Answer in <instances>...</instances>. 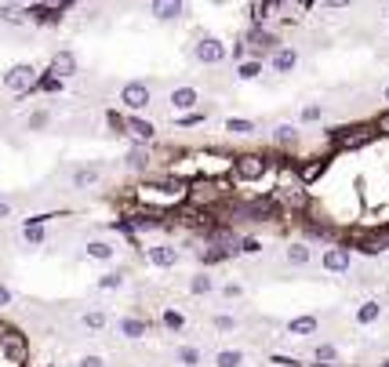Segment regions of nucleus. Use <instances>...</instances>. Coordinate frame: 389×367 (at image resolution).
Here are the masks:
<instances>
[{
	"instance_id": "obj_22",
	"label": "nucleus",
	"mask_w": 389,
	"mask_h": 367,
	"mask_svg": "<svg viewBox=\"0 0 389 367\" xmlns=\"http://www.w3.org/2000/svg\"><path fill=\"white\" fill-rule=\"evenodd\" d=\"M273 142H277V146H295V142H299V127L295 124H277Z\"/></svg>"
},
{
	"instance_id": "obj_39",
	"label": "nucleus",
	"mask_w": 389,
	"mask_h": 367,
	"mask_svg": "<svg viewBox=\"0 0 389 367\" xmlns=\"http://www.w3.org/2000/svg\"><path fill=\"white\" fill-rule=\"evenodd\" d=\"M95 179H99L95 171H77V174H73V186H91Z\"/></svg>"
},
{
	"instance_id": "obj_44",
	"label": "nucleus",
	"mask_w": 389,
	"mask_h": 367,
	"mask_svg": "<svg viewBox=\"0 0 389 367\" xmlns=\"http://www.w3.org/2000/svg\"><path fill=\"white\" fill-rule=\"evenodd\" d=\"M200 120H204L200 113H189V117H182V120H178V124H200Z\"/></svg>"
},
{
	"instance_id": "obj_11",
	"label": "nucleus",
	"mask_w": 389,
	"mask_h": 367,
	"mask_svg": "<svg viewBox=\"0 0 389 367\" xmlns=\"http://www.w3.org/2000/svg\"><path fill=\"white\" fill-rule=\"evenodd\" d=\"M386 313V306L379 298H367V302H360V306H356V324L360 327H367V324H379V316Z\"/></svg>"
},
{
	"instance_id": "obj_26",
	"label": "nucleus",
	"mask_w": 389,
	"mask_h": 367,
	"mask_svg": "<svg viewBox=\"0 0 389 367\" xmlns=\"http://www.w3.org/2000/svg\"><path fill=\"white\" fill-rule=\"evenodd\" d=\"M189 291H193V295H212V291H215V280L207 277V273H197V277L189 280Z\"/></svg>"
},
{
	"instance_id": "obj_41",
	"label": "nucleus",
	"mask_w": 389,
	"mask_h": 367,
	"mask_svg": "<svg viewBox=\"0 0 389 367\" xmlns=\"http://www.w3.org/2000/svg\"><path fill=\"white\" fill-rule=\"evenodd\" d=\"M77 367H106V357H99V353H91V357H84Z\"/></svg>"
},
{
	"instance_id": "obj_3",
	"label": "nucleus",
	"mask_w": 389,
	"mask_h": 367,
	"mask_svg": "<svg viewBox=\"0 0 389 367\" xmlns=\"http://www.w3.org/2000/svg\"><path fill=\"white\" fill-rule=\"evenodd\" d=\"M33 84H37V70L29 66V62H19V66H11V70L4 73V88L15 91V95H26Z\"/></svg>"
},
{
	"instance_id": "obj_37",
	"label": "nucleus",
	"mask_w": 389,
	"mask_h": 367,
	"mask_svg": "<svg viewBox=\"0 0 389 367\" xmlns=\"http://www.w3.org/2000/svg\"><path fill=\"white\" fill-rule=\"evenodd\" d=\"M0 19H4V22H15V26H19V22H22V11H19V8H0Z\"/></svg>"
},
{
	"instance_id": "obj_19",
	"label": "nucleus",
	"mask_w": 389,
	"mask_h": 367,
	"mask_svg": "<svg viewBox=\"0 0 389 367\" xmlns=\"http://www.w3.org/2000/svg\"><path fill=\"white\" fill-rule=\"evenodd\" d=\"M225 131L244 138V135H255V131H258V124H255V120H244V117H230V120H225Z\"/></svg>"
},
{
	"instance_id": "obj_15",
	"label": "nucleus",
	"mask_w": 389,
	"mask_h": 367,
	"mask_svg": "<svg viewBox=\"0 0 389 367\" xmlns=\"http://www.w3.org/2000/svg\"><path fill=\"white\" fill-rule=\"evenodd\" d=\"M117 331L124 334V339H142V334L150 331V324H145L142 316H124V320L117 324Z\"/></svg>"
},
{
	"instance_id": "obj_25",
	"label": "nucleus",
	"mask_w": 389,
	"mask_h": 367,
	"mask_svg": "<svg viewBox=\"0 0 389 367\" xmlns=\"http://www.w3.org/2000/svg\"><path fill=\"white\" fill-rule=\"evenodd\" d=\"M80 324H84L88 331H102L109 324V316H106V309H88L84 316H80Z\"/></svg>"
},
{
	"instance_id": "obj_38",
	"label": "nucleus",
	"mask_w": 389,
	"mask_h": 367,
	"mask_svg": "<svg viewBox=\"0 0 389 367\" xmlns=\"http://www.w3.org/2000/svg\"><path fill=\"white\" fill-rule=\"evenodd\" d=\"M320 171H324V161H317V164H310V168H302V182H313Z\"/></svg>"
},
{
	"instance_id": "obj_32",
	"label": "nucleus",
	"mask_w": 389,
	"mask_h": 367,
	"mask_svg": "<svg viewBox=\"0 0 389 367\" xmlns=\"http://www.w3.org/2000/svg\"><path fill=\"white\" fill-rule=\"evenodd\" d=\"M212 324H215V331H237V316H230V313H219Z\"/></svg>"
},
{
	"instance_id": "obj_29",
	"label": "nucleus",
	"mask_w": 389,
	"mask_h": 367,
	"mask_svg": "<svg viewBox=\"0 0 389 367\" xmlns=\"http://www.w3.org/2000/svg\"><path fill=\"white\" fill-rule=\"evenodd\" d=\"M160 320H164V327H171V331H182L186 327V316L175 313V309H164V313H160Z\"/></svg>"
},
{
	"instance_id": "obj_7",
	"label": "nucleus",
	"mask_w": 389,
	"mask_h": 367,
	"mask_svg": "<svg viewBox=\"0 0 389 367\" xmlns=\"http://www.w3.org/2000/svg\"><path fill=\"white\" fill-rule=\"evenodd\" d=\"M145 259H150L153 266H160V269H171V266H178V247L175 244H153V247H145Z\"/></svg>"
},
{
	"instance_id": "obj_40",
	"label": "nucleus",
	"mask_w": 389,
	"mask_h": 367,
	"mask_svg": "<svg viewBox=\"0 0 389 367\" xmlns=\"http://www.w3.org/2000/svg\"><path fill=\"white\" fill-rule=\"evenodd\" d=\"M29 127H33V131H40V127H47V113H44V109H37V113L29 117Z\"/></svg>"
},
{
	"instance_id": "obj_8",
	"label": "nucleus",
	"mask_w": 389,
	"mask_h": 367,
	"mask_svg": "<svg viewBox=\"0 0 389 367\" xmlns=\"http://www.w3.org/2000/svg\"><path fill=\"white\" fill-rule=\"evenodd\" d=\"M269 62H273V70L277 73H295V66H299V51L291 44H280L277 51L269 55Z\"/></svg>"
},
{
	"instance_id": "obj_13",
	"label": "nucleus",
	"mask_w": 389,
	"mask_h": 367,
	"mask_svg": "<svg viewBox=\"0 0 389 367\" xmlns=\"http://www.w3.org/2000/svg\"><path fill=\"white\" fill-rule=\"evenodd\" d=\"M150 11L157 15L160 22H171V19H178V15L186 11V4H182V0H157V4H153Z\"/></svg>"
},
{
	"instance_id": "obj_23",
	"label": "nucleus",
	"mask_w": 389,
	"mask_h": 367,
	"mask_svg": "<svg viewBox=\"0 0 389 367\" xmlns=\"http://www.w3.org/2000/svg\"><path fill=\"white\" fill-rule=\"evenodd\" d=\"M215 367H244V353H240V349H219Z\"/></svg>"
},
{
	"instance_id": "obj_34",
	"label": "nucleus",
	"mask_w": 389,
	"mask_h": 367,
	"mask_svg": "<svg viewBox=\"0 0 389 367\" xmlns=\"http://www.w3.org/2000/svg\"><path fill=\"white\" fill-rule=\"evenodd\" d=\"M37 88H40V91H47V95H58V91H62V81H55V76L47 73L44 81H37Z\"/></svg>"
},
{
	"instance_id": "obj_21",
	"label": "nucleus",
	"mask_w": 389,
	"mask_h": 367,
	"mask_svg": "<svg viewBox=\"0 0 389 367\" xmlns=\"http://www.w3.org/2000/svg\"><path fill=\"white\" fill-rule=\"evenodd\" d=\"M237 76L240 81H258V76H262V58H244L237 66Z\"/></svg>"
},
{
	"instance_id": "obj_5",
	"label": "nucleus",
	"mask_w": 389,
	"mask_h": 367,
	"mask_svg": "<svg viewBox=\"0 0 389 367\" xmlns=\"http://www.w3.org/2000/svg\"><path fill=\"white\" fill-rule=\"evenodd\" d=\"M320 266L328 269V273H335V277H342V273H349V266H353V254H349V247H328L320 254Z\"/></svg>"
},
{
	"instance_id": "obj_12",
	"label": "nucleus",
	"mask_w": 389,
	"mask_h": 367,
	"mask_svg": "<svg viewBox=\"0 0 389 367\" xmlns=\"http://www.w3.org/2000/svg\"><path fill=\"white\" fill-rule=\"evenodd\" d=\"M168 102H171V106L178 109V113H189V109L200 102V95H197V88H175Z\"/></svg>"
},
{
	"instance_id": "obj_4",
	"label": "nucleus",
	"mask_w": 389,
	"mask_h": 367,
	"mask_svg": "<svg viewBox=\"0 0 389 367\" xmlns=\"http://www.w3.org/2000/svg\"><path fill=\"white\" fill-rule=\"evenodd\" d=\"M150 99H153V95H150V88H145L142 81H132V84L120 88V106L127 109V113H138V109H145V106H150Z\"/></svg>"
},
{
	"instance_id": "obj_27",
	"label": "nucleus",
	"mask_w": 389,
	"mask_h": 367,
	"mask_svg": "<svg viewBox=\"0 0 389 367\" xmlns=\"http://www.w3.org/2000/svg\"><path fill=\"white\" fill-rule=\"evenodd\" d=\"M178 364H182V367H197L200 364V349L197 345H178Z\"/></svg>"
},
{
	"instance_id": "obj_6",
	"label": "nucleus",
	"mask_w": 389,
	"mask_h": 367,
	"mask_svg": "<svg viewBox=\"0 0 389 367\" xmlns=\"http://www.w3.org/2000/svg\"><path fill=\"white\" fill-rule=\"evenodd\" d=\"M47 73H51L55 81H70V76L77 73V58H73L70 47H62V51H55V58H51V66H47Z\"/></svg>"
},
{
	"instance_id": "obj_36",
	"label": "nucleus",
	"mask_w": 389,
	"mask_h": 367,
	"mask_svg": "<svg viewBox=\"0 0 389 367\" xmlns=\"http://www.w3.org/2000/svg\"><path fill=\"white\" fill-rule=\"evenodd\" d=\"M55 11H58V8H33V19H37V22H51V19H58Z\"/></svg>"
},
{
	"instance_id": "obj_28",
	"label": "nucleus",
	"mask_w": 389,
	"mask_h": 367,
	"mask_svg": "<svg viewBox=\"0 0 389 367\" xmlns=\"http://www.w3.org/2000/svg\"><path fill=\"white\" fill-rule=\"evenodd\" d=\"M313 360H317V364H335V360H338V349L328 345V342H320V345L313 349Z\"/></svg>"
},
{
	"instance_id": "obj_35",
	"label": "nucleus",
	"mask_w": 389,
	"mask_h": 367,
	"mask_svg": "<svg viewBox=\"0 0 389 367\" xmlns=\"http://www.w3.org/2000/svg\"><path fill=\"white\" fill-rule=\"evenodd\" d=\"M320 117H324V106H317V102L302 109V124H313V120H320Z\"/></svg>"
},
{
	"instance_id": "obj_14",
	"label": "nucleus",
	"mask_w": 389,
	"mask_h": 367,
	"mask_svg": "<svg viewBox=\"0 0 389 367\" xmlns=\"http://www.w3.org/2000/svg\"><path fill=\"white\" fill-rule=\"evenodd\" d=\"M317 316H295V320H287V334H295V339H310L317 334Z\"/></svg>"
},
{
	"instance_id": "obj_24",
	"label": "nucleus",
	"mask_w": 389,
	"mask_h": 367,
	"mask_svg": "<svg viewBox=\"0 0 389 367\" xmlns=\"http://www.w3.org/2000/svg\"><path fill=\"white\" fill-rule=\"evenodd\" d=\"M310 259H313L310 244H302V240H299V244H291V247H287V262H291V266H310Z\"/></svg>"
},
{
	"instance_id": "obj_18",
	"label": "nucleus",
	"mask_w": 389,
	"mask_h": 367,
	"mask_svg": "<svg viewBox=\"0 0 389 367\" xmlns=\"http://www.w3.org/2000/svg\"><path fill=\"white\" fill-rule=\"evenodd\" d=\"M280 200H284V204H291V207H302V204H305V186H302V182L280 186Z\"/></svg>"
},
{
	"instance_id": "obj_9",
	"label": "nucleus",
	"mask_w": 389,
	"mask_h": 367,
	"mask_svg": "<svg viewBox=\"0 0 389 367\" xmlns=\"http://www.w3.org/2000/svg\"><path fill=\"white\" fill-rule=\"evenodd\" d=\"M248 44L255 47L258 55H262V51H269V55H273V51L280 47V44H277V37H273L269 29H262V26H251V29H248Z\"/></svg>"
},
{
	"instance_id": "obj_10",
	"label": "nucleus",
	"mask_w": 389,
	"mask_h": 367,
	"mask_svg": "<svg viewBox=\"0 0 389 367\" xmlns=\"http://www.w3.org/2000/svg\"><path fill=\"white\" fill-rule=\"evenodd\" d=\"M124 131L132 135L135 142H150V138L157 135V127H153L150 120H142V117H135V113H132V117L124 120Z\"/></svg>"
},
{
	"instance_id": "obj_17",
	"label": "nucleus",
	"mask_w": 389,
	"mask_h": 367,
	"mask_svg": "<svg viewBox=\"0 0 389 367\" xmlns=\"http://www.w3.org/2000/svg\"><path fill=\"white\" fill-rule=\"evenodd\" d=\"M371 135H375V131H367V127H356L353 135H338V146H342V149H360L364 142H371Z\"/></svg>"
},
{
	"instance_id": "obj_43",
	"label": "nucleus",
	"mask_w": 389,
	"mask_h": 367,
	"mask_svg": "<svg viewBox=\"0 0 389 367\" xmlns=\"http://www.w3.org/2000/svg\"><path fill=\"white\" fill-rule=\"evenodd\" d=\"M222 295H225V298H240V295H244V287H240V284H225Z\"/></svg>"
},
{
	"instance_id": "obj_45",
	"label": "nucleus",
	"mask_w": 389,
	"mask_h": 367,
	"mask_svg": "<svg viewBox=\"0 0 389 367\" xmlns=\"http://www.w3.org/2000/svg\"><path fill=\"white\" fill-rule=\"evenodd\" d=\"M0 218H11V204L8 200H0Z\"/></svg>"
},
{
	"instance_id": "obj_33",
	"label": "nucleus",
	"mask_w": 389,
	"mask_h": 367,
	"mask_svg": "<svg viewBox=\"0 0 389 367\" xmlns=\"http://www.w3.org/2000/svg\"><path fill=\"white\" fill-rule=\"evenodd\" d=\"M262 251V240H258V236H244V240H240V254H258Z\"/></svg>"
},
{
	"instance_id": "obj_2",
	"label": "nucleus",
	"mask_w": 389,
	"mask_h": 367,
	"mask_svg": "<svg viewBox=\"0 0 389 367\" xmlns=\"http://www.w3.org/2000/svg\"><path fill=\"white\" fill-rule=\"evenodd\" d=\"M225 55H230V47H225L219 37H200L197 44H193V58L204 62V66H219Z\"/></svg>"
},
{
	"instance_id": "obj_16",
	"label": "nucleus",
	"mask_w": 389,
	"mask_h": 367,
	"mask_svg": "<svg viewBox=\"0 0 389 367\" xmlns=\"http://www.w3.org/2000/svg\"><path fill=\"white\" fill-rule=\"evenodd\" d=\"M84 254H88V259H95V262H109L113 254H117V247H113L109 240H88Z\"/></svg>"
},
{
	"instance_id": "obj_47",
	"label": "nucleus",
	"mask_w": 389,
	"mask_h": 367,
	"mask_svg": "<svg viewBox=\"0 0 389 367\" xmlns=\"http://www.w3.org/2000/svg\"><path fill=\"white\" fill-rule=\"evenodd\" d=\"M386 102H389V88H386Z\"/></svg>"
},
{
	"instance_id": "obj_20",
	"label": "nucleus",
	"mask_w": 389,
	"mask_h": 367,
	"mask_svg": "<svg viewBox=\"0 0 389 367\" xmlns=\"http://www.w3.org/2000/svg\"><path fill=\"white\" fill-rule=\"evenodd\" d=\"M124 161H127V168L142 171V168H150V149H145V146H138V142H135V146L127 149V156H124Z\"/></svg>"
},
{
	"instance_id": "obj_1",
	"label": "nucleus",
	"mask_w": 389,
	"mask_h": 367,
	"mask_svg": "<svg viewBox=\"0 0 389 367\" xmlns=\"http://www.w3.org/2000/svg\"><path fill=\"white\" fill-rule=\"evenodd\" d=\"M266 171H269V161H266V156H258V153H244V156H237V161H233V174L240 182H258Z\"/></svg>"
},
{
	"instance_id": "obj_30",
	"label": "nucleus",
	"mask_w": 389,
	"mask_h": 367,
	"mask_svg": "<svg viewBox=\"0 0 389 367\" xmlns=\"http://www.w3.org/2000/svg\"><path fill=\"white\" fill-rule=\"evenodd\" d=\"M22 236H26V244H44V240H47V229H44V226H26Z\"/></svg>"
},
{
	"instance_id": "obj_31",
	"label": "nucleus",
	"mask_w": 389,
	"mask_h": 367,
	"mask_svg": "<svg viewBox=\"0 0 389 367\" xmlns=\"http://www.w3.org/2000/svg\"><path fill=\"white\" fill-rule=\"evenodd\" d=\"M120 284H124V273H106V277H99V287H102V291H117Z\"/></svg>"
},
{
	"instance_id": "obj_42",
	"label": "nucleus",
	"mask_w": 389,
	"mask_h": 367,
	"mask_svg": "<svg viewBox=\"0 0 389 367\" xmlns=\"http://www.w3.org/2000/svg\"><path fill=\"white\" fill-rule=\"evenodd\" d=\"M11 298H15V295H11V287H8V284H0V309H8V306H11Z\"/></svg>"
},
{
	"instance_id": "obj_46",
	"label": "nucleus",
	"mask_w": 389,
	"mask_h": 367,
	"mask_svg": "<svg viewBox=\"0 0 389 367\" xmlns=\"http://www.w3.org/2000/svg\"><path fill=\"white\" fill-rule=\"evenodd\" d=\"M379 131H386V135H389V113H382V117H379Z\"/></svg>"
}]
</instances>
